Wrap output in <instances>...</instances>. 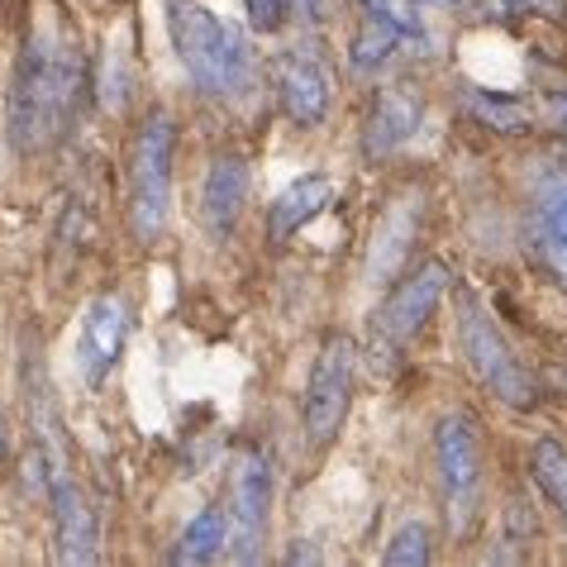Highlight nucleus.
Wrapping results in <instances>:
<instances>
[{
  "label": "nucleus",
  "mask_w": 567,
  "mask_h": 567,
  "mask_svg": "<svg viewBox=\"0 0 567 567\" xmlns=\"http://www.w3.org/2000/svg\"><path fill=\"white\" fill-rule=\"evenodd\" d=\"M277 105L296 130H315L329 115V76L315 58L291 53L277 68Z\"/></svg>",
  "instance_id": "obj_13"
},
{
  "label": "nucleus",
  "mask_w": 567,
  "mask_h": 567,
  "mask_svg": "<svg viewBox=\"0 0 567 567\" xmlns=\"http://www.w3.org/2000/svg\"><path fill=\"white\" fill-rule=\"evenodd\" d=\"M267 506H272V467L262 453H244L229 472V558L254 563L267 539Z\"/></svg>",
  "instance_id": "obj_7"
},
{
  "label": "nucleus",
  "mask_w": 567,
  "mask_h": 567,
  "mask_svg": "<svg viewBox=\"0 0 567 567\" xmlns=\"http://www.w3.org/2000/svg\"><path fill=\"white\" fill-rule=\"evenodd\" d=\"M449 291V267L444 262H424L415 272H405L396 287L386 291L382 310H377V329H382V339L391 343H411L424 324H430V315L439 310Z\"/></svg>",
  "instance_id": "obj_9"
},
{
  "label": "nucleus",
  "mask_w": 567,
  "mask_h": 567,
  "mask_svg": "<svg viewBox=\"0 0 567 567\" xmlns=\"http://www.w3.org/2000/svg\"><path fill=\"white\" fill-rule=\"evenodd\" d=\"M281 6H287V14H296V20H320L324 14V0H281Z\"/></svg>",
  "instance_id": "obj_25"
},
{
  "label": "nucleus",
  "mask_w": 567,
  "mask_h": 567,
  "mask_svg": "<svg viewBox=\"0 0 567 567\" xmlns=\"http://www.w3.org/2000/svg\"><path fill=\"white\" fill-rule=\"evenodd\" d=\"M124 334H130V310L120 296H96L82 315V334H76V368H82L86 386H101L110 368L124 353Z\"/></svg>",
  "instance_id": "obj_11"
},
{
  "label": "nucleus",
  "mask_w": 567,
  "mask_h": 567,
  "mask_svg": "<svg viewBox=\"0 0 567 567\" xmlns=\"http://www.w3.org/2000/svg\"><path fill=\"white\" fill-rule=\"evenodd\" d=\"M167 34L186 76L206 96H244L254 86V49L234 24H225L200 0H167Z\"/></svg>",
  "instance_id": "obj_2"
},
{
  "label": "nucleus",
  "mask_w": 567,
  "mask_h": 567,
  "mask_svg": "<svg viewBox=\"0 0 567 567\" xmlns=\"http://www.w3.org/2000/svg\"><path fill=\"white\" fill-rule=\"evenodd\" d=\"M525 14H548V20H567V0H511Z\"/></svg>",
  "instance_id": "obj_24"
},
{
  "label": "nucleus",
  "mask_w": 567,
  "mask_h": 567,
  "mask_svg": "<svg viewBox=\"0 0 567 567\" xmlns=\"http://www.w3.org/2000/svg\"><path fill=\"white\" fill-rule=\"evenodd\" d=\"M420 225V196H405L401 206H391L372 229V248H368V281H391L405 258V248L415 239Z\"/></svg>",
  "instance_id": "obj_15"
},
{
  "label": "nucleus",
  "mask_w": 567,
  "mask_h": 567,
  "mask_svg": "<svg viewBox=\"0 0 567 567\" xmlns=\"http://www.w3.org/2000/svg\"><path fill=\"white\" fill-rule=\"evenodd\" d=\"M358 10H362V20H358V34H353V49H349V62H353V72H377L382 62L391 58V49L405 39L396 24L386 20L382 10H372L368 0H358Z\"/></svg>",
  "instance_id": "obj_17"
},
{
  "label": "nucleus",
  "mask_w": 567,
  "mask_h": 567,
  "mask_svg": "<svg viewBox=\"0 0 567 567\" xmlns=\"http://www.w3.org/2000/svg\"><path fill=\"white\" fill-rule=\"evenodd\" d=\"M244 6H248L254 29H262V34H272V29H281V20H287V6H281V0H244Z\"/></svg>",
  "instance_id": "obj_23"
},
{
  "label": "nucleus",
  "mask_w": 567,
  "mask_h": 567,
  "mask_svg": "<svg viewBox=\"0 0 567 567\" xmlns=\"http://www.w3.org/2000/svg\"><path fill=\"white\" fill-rule=\"evenodd\" d=\"M420 115H424V101L411 82L382 86L368 110V124H362V157L368 163H386L391 153H401L420 134Z\"/></svg>",
  "instance_id": "obj_10"
},
{
  "label": "nucleus",
  "mask_w": 567,
  "mask_h": 567,
  "mask_svg": "<svg viewBox=\"0 0 567 567\" xmlns=\"http://www.w3.org/2000/svg\"><path fill=\"white\" fill-rule=\"evenodd\" d=\"M10 463V420H6V411H0V467Z\"/></svg>",
  "instance_id": "obj_27"
},
{
  "label": "nucleus",
  "mask_w": 567,
  "mask_h": 567,
  "mask_svg": "<svg viewBox=\"0 0 567 567\" xmlns=\"http://www.w3.org/2000/svg\"><path fill=\"white\" fill-rule=\"evenodd\" d=\"M529 472H534V482H539V492L554 501L567 519V449L558 439H539V444L529 449Z\"/></svg>",
  "instance_id": "obj_19"
},
{
  "label": "nucleus",
  "mask_w": 567,
  "mask_h": 567,
  "mask_svg": "<svg viewBox=\"0 0 567 567\" xmlns=\"http://www.w3.org/2000/svg\"><path fill=\"white\" fill-rule=\"evenodd\" d=\"M49 506H53V558L68 567H86L101 558V519L86 492L68 477V467L53 472L49 482Z\"/></svg>",
  "instance_id": "obj_8"
},
{
  "label": "nucleus",
  "mask_w": 567,
  "mask_h": 567,
  "mask_svg": "<svg viewBox=\"0 0 567 567\" xmlns=\"http://www.w3.org/2000/svg\"><path fill=\"white\" fill-rule=\"evenodd\" d=\"M434 467L444 486V511L453 534H467L482 506V439L467 415H444L434 430Z\"/></svg>",
  "instance_id": "obj_5"
},
{
  "label": "nucleus",
  "mask_w": 567,
  "mask_h": 567,
  "mask_svg": "<svg viewBox=\"0 0 567 567\" xmlns=\"http://www.w3.org/2000/svg\"><path fill=\"white\" fill-rule=\"evenodd\" d=\"M458 343H463L467 368L477 372V382L492 391L496 401H506L511 411H529V405L539 401V386H534L529 368L515 358V349L496 329L492 315H486L477 301H467V296H463V310H458Z\"/></svg>",
  "instance_id": "obj_4"
},
{
  "label": "nucleus",
  "mask_w": 567,
  "mask_h": 567,
  "mask_svg": "<svg viewBox=\"0 0 567 567\" xmlns=\"http://www.w3.org/2000/svg\"><path fill=\"white\" fill-rule=\"evenodd\" d=\"M329 200H334V186H329V177H320V172H310V177L291 182L287 192L272 200V210H267V239L281 248L291 234H301L315 215H324Z\"/></svg>",
  "instance_id": "obj_14"
},
{
  "label": "nucleus",
  "mask_w": 567,
  "mask_h": 567,
  "mask_svg": "<svg viewBox=\"0 0 567 567\" xmlns=\"http://www.w3.org/2000/svg\"><path fill=\"white\" fill-rule=\"evenodd\" d=\"M534 258H539V267L558 287H567V239H558L554 229H544L539 219H534Z\"/></svg>",
  "instance_id": "obj_22"
},
{
  "label": "nucleus",
  "mask_w": 567,
  "mask_h": 567,
  "mask_svg": "<svg viewBox=\"0 0 567 567\" xmlns=\"http://www.w3.org/2000/svg\"><path fill=\"white\" fill-rule=\"evenodd\" d=\"M172 153H177V124L167 110H148L130 148V229L138 244H157L167 229Z\"/></svg>",
  "instance_id": "obj_3"
},
{
  "label": "nucleus",
  "mask_w": 567,
  "mask_h": 567,
  "mask_svg": "<svg viewBox=\"0 0 567 567\" xmlns=\"http://www.w3.org/2000/svg\"><path fill=\"white\" fill-rule=\"evenodd\" d=\"M349 401H353V343L343 334H329L324 349L315 353L310 386H306V401H301L310 449L334 444L339 430H343V415H349Z\"/></svg>",
  "instance_id": "obj_6"
},
{
  "label": "nucleus",
  "mask_w": 567,
  "mask_h": 567,
  "mask_svg": "<svg viewBox=\"0 0 567 567\" xmlns=\"http://www.w3.org/2000/svg\"><path fill=\"white\" fill-rule=\"evenodd\" d=\"M467 115L482 124V130H492V134H529L534 130V105L525 96H501V91H477L472 86L467 96Z\"/></svg>",
  "instance_id": "obj_16"
},
{
  "label": "nucleus",
  "mask_w": 567,
  "mask_h": 567,
  "mask_svg": "<svg viewBox=\"0 0 567 567\" xmlns=\"http://www.w3.org/2000/svg\"><path fill=\"white\" fill-rule=\"evenodd\" d=\"M382 563H386V567H424V563H430V529H424L420 519L401 525L396 534H391Z\"/></svg>",
  "instance_id": "obj_20"
},
{
  "label": "nucleus",
  "mask_w": 567,
  "mask_h": 567,
  "mask_svg": "<svg viewBox=\"0 0 567 567\" xmlns=\"http://www.w3.org/2000/svg\"><path fill=\"white\" fill-rule=\"evenodd\" d=\"M244 200H248V163L239 153H219L206 172V186H200V219H206L210 239H229L244 215Z\"/></svg>",
  "instance_id": "obj_12"
},
{
  "label": "nucleus",
  "mask_w": 567,
  "mask_h": 567,
  "mask_svg": "<svg viewBox=\"0 0 567 567\" xmlns=\"http://www.w3.org/2000/svg\"><path fill=\"white\" fill-rule=\"evenodd\" d=\"M544 110H548V124H558V130L567 134V91H554V96L544 101Z\"/></svg>",
  "instance_id": "obj_26"
},
{
  "label": "nucleus",
  "mask_w": 567,
  "mask_h": 567,
  "mask_svg": "<svg viewBox=\"0 0 567 567\" xmlns=\"http://www.w3.org/2000/svg\"><path fill=\"white\" fill-rule=\"evenodd\" d=\"M86 101V58L62 24H39L24 39L10 76L6 134L20 157L58 148L76 130Z\"/></svg>",
  "instance_id": "obj_1"
},
{
  "label": "nucleus",
  "mask_w": 567,
  "mask_h": 567,
  "mask_svg": "<svg viewBox=\"0 0 567 567\" xmlns=\"http://www.w3.org/2000/svg\"><path fill=\"white\" fill-rule=\"evenodd\" d=\"M225 544H229V511L206 506L182 529L177 548H172V563H210V558L225 554Z\"/></svg>",
  "instance_id": "obj_18"
},
{
  "label": "nucleus",
  "mask_w": 567,
  "mask_h": 567,
  "mask_svg": "<svg viewBox=\"0 0 567 567\" xmlns=\"http://www.w3.org/2000/svg\"><path fill=\"white\" fill-rule=\"evenodd\" d=\"M534 219L544 229H554L558 239H567V177H544L534 192Z\"/></svg>",
  "instance_id": "obj_21"
},
{
  "label": "nucleus",
  "mask_w": 567,
  "mask_h": 567,
  "mask_svg": "<svg viewBox=\"0 0 567 567\" xmlns=\"http://www.w3.org/2000/svg\"><path fill=\"white\" fill-rule=\"evenodd\" d=\"M424 6H458V0H424Z\"/></svg>",
  "instance_id": "obj_28"
}]
</instances>
